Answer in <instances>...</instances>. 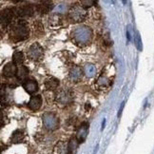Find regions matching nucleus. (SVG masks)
I'll use <instances>...</instances> for the list:
<instances>
[{
	"label": "nucleus",
	"mask_w": 154,
	"mask_h": 154,
	"mask_svg": "<svg viewBox=\"0 0 154 154\" xmlns=\"http://www.w3.org/2000/svg\"><path fill=\"white\" fill-rule=\"evenodd\" d=\"M11 38L15 41H22L29 37V28L25 20H17L11 25L9 29Z\"/></svg>",
	"instance_id": "obj_1"
},
{
	"label": "nucleus",
	"mask_w": 154,
	"mask_h": 154,
	"mask_svg": "<svg viewBox=\"0 0 154 154\" xmlns=\"http://www.w3.org/2000/svg\"><path fill=\"white\" fill-rule=\"evenodd\" d=\"M86 16H87V11L84 9V7L81 5L75 4L72 6L69 11V17L74 22H81L85 19Z\"/></svg>",
	"instance_id": "obj_2"
},
{
	"label": "nucleus",
	"mask_w": 154,
	"mask_h": 154,
	"mask_svg": "<svg viewBox=\"0 0 154 154\" xmlns=\"http://www.w3.org/2000/svg\"><path fill=\"white\" fill-rule=\"evenodd\" d=\"M15 14L14 9H5L1 11V27L7 28L13 24V19Z\"/></svg>",
	"instance_id": "obj_3"
},
{
	"label": "nucleus",
	"mask_w": 154,
	"mask_h": 154,
	"mask_svg": "<svg viewBox=\"0 0 154 154\" xmlns=\"http://www.w3.org/2000/svg\"><path fill=\"white\" fill-rule=\"evenodd\" d=\"M15 14L19 17H29L34 14V7L32 4H24L14 9Z\"/></svg>",
	"instance_id": "obj_4"
},
{
	"label": "nucleus",
	"mask_w": 154,
	"mask_h": 154,
	"mask_svg": "<svg viewBox=\"0 0 154 154\" xmlns=\"http://www.w3.org/2000/svg\"><path fill=\"white\" fill-rule=\"evenodd\" d=\"M43 123L47 129L54 130L59 125L58 118L53 113H46L43 117Z\"/></svg>",
	"instance_id": "obj_5"
},
{
	"label": "nucleus",
	"mask_w": 154,
	"mask_h": 154,
	"mask_svg": "<svg viewBox=\"0 0 154 154\" xmlns=\"http://www.w3.org/2000/svg\"><path fill=\"white\" fill-rule=\"evenodd\" d=\"M28 56L32 60H39L43 56V48L39 44L34 43L29 48Z\"/></svg>",
	"instance_id": "obj_6"
},
{
	"label": "nucleus",
	"mask_w": 154,
	"mask_h": 154,
	"mask_svg": "<svg viewBox=\"0 0 154 154\" xmlns=\"http://www.w3.org/2000/svg\"><path fill=\"white\" fill-rule=\"evenodd\" d=\"M56 98H57V102L62 105H69L72 101V94H70V91L67 90H63L61 91H59Z\"/></svg>",
	"instance_id": "obj_7"
},
{
	"label": "nucleus",
	"mask_w": 154,
	"mask_h": 154,
	"mask_svg": "<svg viewBox=\"0 0 154 154\" xmlns=\"http://www.w3.org/2000/svg\"><path fill=\"white\" fill-rule=\"evenodd\" d=\"M17 66L14 62H10L8 63L6 66L3 68V75L7 78H11V77H14L17 74Z\"/></svg>",
	"instance_id": "obj_8"
},
{
	"label": "nucleus",
	"mask_w": 154,
	"mask_h": 154,
	"mask_svg": "<svg viewBox=\"0 0 154 154\" xmlns=\"http://www.w3.org/2000/svg\"><path fill=\"white\" fill-rule=\"evenodd\" d=\"M22 86L24 88V90L29 94H33L38 91V84L36 81L32 79H27L25 82L22 83Z\"/></svg>",
	"instance_id": "obj_9"
},
{
	"label": "nucleus",
	"mask_w": 154,
	"mask_h": 154,
	"mask_svg": "<svg viewBox=\"0 0 154 154\" xmlns=\"http://www.w3.org/2000/svg\"><path fill=\"white\" fill-rule=\"evenodd\" d=\"M88 133V125L87 123H83L76 132V140L78 141V143H83L86 140Z\"/></svg>",
	"instance_id": "obj_10"
},
{
	"label": "nucleus",
	"mask_w": 154,
	"mask_h": 154,
	"mask_svg": "<svg viewBox=\"0 0 154 154\" xmlns=\"http://www.w3.org/2000/svg\"><path fill=\"white\" fill-rule=\"evenodd\" d=\"M41 106H42V97H41V95L32 96L29 102L28 103V108L32 111L38 110L41 108Z\"/></svg>",
	"instance_id": "obj_11"
},
{
	"label": "nucleus",
	"mask_w": 154,
	"mask_h": 154,
	"mask_svg": "<svg viewBox=\"0 0 154 154\" xmlns=\"http://www.w3.org/2000/svg\"><path fill=\"white\" fill-rule=\"evenodd\" d=\"M52 8H53L52 2H51V1H41L39 4L36 5V8L35 9H36V11H38V13L45 14L50 13V11L52 10Z\"/></svg>",
	"instance_id": "obj_12"
},
{
	"label": "nucleus",
	"mask_w": 154,
	"mask_h": 154,
	"mask_svg": "<svg viewBox=\"0 0 154 154\" xmlns=\"http://www.w3.org/2000/svg\"><path fill=\"white\" fill-rule=\"evenodd\" d=\"M17 74H16V78L17 80L22 81V82H25L27 80V77L29 74V69L26 66L22 65V66H18L17 67Z\"/></svg>",
	"instance_id": "obj_13"
},
{
	"label": "nucleus",
	"mask_w": 154,
	"mask_h": 154,
	"mask_svg": "<svg viewBox=\"0 0 154 154\" xmlns=\"http://www.w3.org/2000/svg\"><path fill=\"white\" fill-rule=\"evenodd\" d=\"M55 154H69V145H66L65 143H59L56 145L55 149H54Z\"/></svg>",
	"instance_id": "obj_14"
},
{
	"label": "nucleus",
	"mask_w": 154,
	"mask_h": 154,
	"mask_svg": "<svg viewBox=\"0 0 154 154\" xmlns=\"http://www.w3.org/2000/svg\"><path fill=\"white\" fill-rule=\"evenodd\" d=\"M58 86H59V81L56 78H50L48 80H46L45 82V87L49 91H54L55 88H57Z\"/></svg>",
	"instance_id": "obj_15"
},
{
	"label": "nucleus",
	"mask_w": 154,
	"mask_h": 154,
	"mask_svg": "<svg viewBox=\"0 0 154 154\" xmlns=\"http://www.w3.org/2000/svg\"><path fill=\"white\" fill-rule=\"evenodd\" d=\"M24 55L21 51H15L13 55V62L16 65L17 67L22 66L23 63H24Z\"/></svg>",
	"instance_id": "obj_16"
},
{
	"label": "nucleus",
	"mask_w": 154,
	"mask_h": 154,
	"mask_svg": "<svg viewBox=\"0 0 154 154\" xmlns=\"http://www.w3.org/2000/svg\"><path fill=\"white\" fill-rule=\"evenodd\" d=\"M23 139H24V133H23L22 130L17 129L13 133V135H11V140L13 143L17 144V143H20V142H22Z\"/></svg>",
	"instance_id": "obj_17"
},
{
	"label": "nucleus",
	"mask_w": 154,
	"mask_h": 154,
	"mask_svg": "<svg viewBox=\"0 0 154 154\" xmlns=\"http://www.w3.org/2000/svg\"><path fill=\"white\" fill-rule=\"evenodd\" d=\"M95 2H93V1H81V4H87L86 7H91V6Z\"/></svg>",
	"instance_id": "obj_18"
},
{
	"label": "nucleus",
	"mask_w": 154,
	"mask_h": 154,
	"mask_svg": "<svg viewBox=\"0 0 154 154\" xmlns=\"http://www.w3.org/2000/svg\"><path fill=\"white\" fill-rule=\"evenodd\" d=\"M124 105H125V103H122V106H121V108H120V111H119V113H118V116H120L121 115V113H122V110H123V109H124Z\"/></svg>",
	"instance_id": "obj_19"
},
{
	"label": "nucleus",
	"mask_w": 154,
	"mask_h": 154,
	"mask_svg": "<svg viewBox=\"0 0 154 154\" xmlns=\"http://www.w3.org/2000/svg\"><path fill=\"white\" fill-rule=\"evenodd\" d=\"M105 122H106V120L104 119V121H103V123H102V129L104 128V127H105Z\"/></svg>",
	"instance_id": "obj_20"
}]
</instances>
